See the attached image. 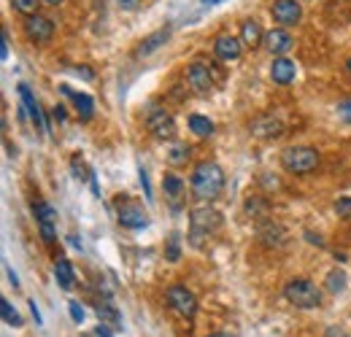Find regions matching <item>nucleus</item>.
Returning <instances> with one entry per match:
<instances>
[{
    "label": "nucleus",
    "mask_w": 351,
    "mask_h": 337,
    "mask_svg": "<svg viewBox=\"0 0 351 337\" xmlns=\"http://www.w3.org/2000/svg\"><path fill=\"white\" fill-rule=\"evenodd\" d=\"M224 189V173L217 162H200L192 173V195L197 200H217Z\"/></svg>",
    "instance_id": "1"
},
{
    "label": "nucleus",
    "mask_w": 351,
    "mask_h": 337,
    "mask_svg": "<svg viewBox=\"0 0 351 337\" xmlns=\"http://www.w3.org/2000/svg\"><path fill=\"white\" fill-rule=\"evenodd\" d=\"M219 224H221L219 211H214L211 205L195 208L192 216H189V243H192L195 249H203V243L219 229Z\"/></svg>",
    "instance_id": "2"
},
{
    "label": "nucleus",
    "mask_w": 351,
    "mask_h": 337,
    "mask_svg": "<svg viewBox=\"0 0 351 337\" xmlns=\"http://www.w3.org/2000/svg\"><path fill=\"white\" fill-rule=\"evenodd\" d=\"M281 165L284 170L295 173V175H306L311 170H316L319 165V151L311 146H292L281 151Z\"/></svg>",
    "instance_id": "3"
},
{
    "label": "nucleus",
    "mask_w": 351,
    "mask_h": 337,
    "mask_svg": "<svg viewBox=\"0 0 351 337\" xmlns=\"http://www.w3.org/2000/svg\"><path fill=\"white\" fill-rule=\"evenodd\" d=\"M284 297H287V302H292L295 308H303V310H311V308L322 305V292L311 281H306V278H292L284 286Z\"/></svg>",
    "instance_id": "4"
},
{
    "label": "nucleus",
    "mask_w": 351,
    "mask_h": 337,
    "mask_svg": "<svg viewBox=\"0 0 351 337\" xmlns=\"http://www.w3.org/2000/svg\"><path fill=\"white\" fill-rule=\"evenodd\" d=\"M143 122H146V129H149V132H152L157 140H173V138H176L173 116H171V114H168L162 105H157V103L146 105Z\"/></svg>",
    "instance_id": "5"
},
{
    "label": "nucleus",
    "mask_w": 351,
    "mask_h": 337,
    "mask_svg": "<svg viewBox=\"0 0 351 337\" xmlns=\"http://www.w3.org/2000/svg\"><path fill=\"white\" fill-rule=\"evenodd\" d=\"M165 302H168V308L178 313L181 319H186V321H192L195 319V313H197V299L195 295L186 289V286H171L168 292H165Z\"/></svg>",
    "instance_id": "6"
},
{
    "label": "nucleus",
    "mask_w": 351,
    "mask_h": 337,
    "mask_svg": "<svg viewBox=\"0 0 351 337\" xmlns=\"http://www.w3.org/2000/svg\"><path fill=\"white\" fill-rule=\"evenodd\" d=\"M117 216H119V224L128 227V229H143V227L149 224V219H146L143 208H141L138 203L128 200V197L117 200Z\"/></svg>",
    "instance_id": "7"
},
{
    "label": "nucleus",
    "mask_w": 351,
    "mask_h": 337,
    "mask_svg": "<svg viewBox=\"0 0 351 337\" xmlns=\"http://www.w3.org/2000/svg\"><path fill=\"white\" fill-rule=\"evenodd\" d=\"M25 36L33 43H49L51 36H54V22L49 16H41V14H30L25 19Z\"/></svg>",
    "instance_id": "8"
},
{
    "label": "nucleus",
    "mask_w": 351,
    "mask_h": 337,
    "mask_svg": "<svg viewBox=\"0 0 351 337\" xmlns=\"http://www.w3.org/2000/svg\"><path fill=\"white\" fill-rule=\"evenodd\" d=\"M270 14L281 27H292L303 19V5H300V0H276Z\"/></svg>",
    "instance_id": "9"
},
{
    "label": "nucleus",
    "mask_w": 351,
    "mask_h": 337,
    "mask_svg": "<svg viewBox=\"0 0 351 337\" xmlns=\"http://www.w3.org/2000/svg\"><path fill=\"white\" fill-rule=\"evenodd\" d=\"M33 213H36V221H38V227H41L44 243H54V238H57V211H54L49 203L38 200V203L33 205Z\"/></svg>",
    "instance_id": "10"
},
{
    "label": "nucleus",
    "mask_w": 351,
    "mask_h": 337,
    "mask_svg": "<svg viewBox=\"0 0 351 337\" xmlns=\"http://www.w3.org/2000/svg\"><path fill=\"white\" fill-rule=\"evenodd\" d=\"M186 84H189V89H192L195 95H211V89H214L211 68L203 65V62L189 65V71H186Z\"/></svg>",
    "instance_id": "11"
},
{
    "label": "nucleus",
    "mask_w": 351,
    "mask_h": 337,
    "mask_svg": "<svg viewBox=\"0 0 351 337\" xmlns=\"http://www.w3.org/2000/svg\"><path fill=\"white\" fill-rule=\"evenodd\" d=\"M249 129H252V135L260 138V140H273V138H281V135H284L281 119H276L273 114H260V116H254Z\"/></svg>",
    "instance_id": "12"
},
{
    "label": "nucleus",
    "mask_w": 351,
    "mask_h": 337,
    "mask_svg": "<svg viewBox=\"0 0 351 337\" xmlns=\"http://www.w3.org/2000/svg\"><path fill=\"white\" fill-rule=\"evenodd\" d=\"M257 238L263 240L265 246H270V249H281L287 243V229L278 221L265 219V221H260V227H257Z\"/></svg>",
    "instance_id": "13"
},
{
    "label": "nucleus",
    "mask_w": 351,
    "mask_h": 337,
    "mask_svg": "<svg viewBox=\"0 0 351 337\" xmlns=\"http://www.w3.org/2000/svg\"><path fill=\"white\" fill-rule=\"evenodd\" d=\"M295 76H298V65L292 62V60H287V57H278V60H273V68H270V79L276 82V84L287 86L295 82Z\"/></svg>",
    "instance_id": "14"
},
{
    "label": "nucleus",
    "mask_w": 351,
    "mask_h": 337,
    "mask_svg": "<svg viewBox=\"0 0 351 337\" xmlns=\"http://www.w3.org/2000/svg\"><path fill=\"white\" fill-rule=\"evenodd\" d=\"M19 97H22V103H25V108H27V114H30L33 125L38 127L41 132H46V129H49V125H46L44 114H41V105H38V100L33 97L30 86H27V84H19Z\"/></svg>",
    "instance_id": "15"
},
{
    "label": "nucleus",
    "mask_w": 351,
    "mask_h": 337,
    "mask_svg": "<svg viewBox=\"0 0 351 337\" xmlns=\"http://www.w3.org/2000/svg\"><path fill=\"white\" fill-rule=\"evenodd\" d=\"M292 43H295L292 41V36H289L284 27H276V30H270V33L265 36V46H267V51H270V54H278V57H281V54H287V51L292 49Z\"/></svg>",
    "instance_id": "16"
},
{
    "label": "nucleus",
    "mask_w": 351,
    "mask_h": 337,
    "mask_svg": "<svg viewBox=\"0 0 351 337\" xmlns=\"http://www.w3.org/2000/svg\"><path fill=\"white\" fill-rule=\"evenodd\" d=\"M243 41H238V38H232V36H219L217 43H214V51H217V57L224 60V62H232V60H238L241 57V51H243Z\"/></svg>",
    "instance_id": "17"
},
{
    "label": "nucleus",
    "mask_w": 351,
    "mask_h": 337,
    "mask_svg": "<svg viewBox=\"0 0 351 337\" xmlns=\"http://www.w3.org/2000/svg\"><path fill=\"white\" fill-rule=\"evenodd\" d=\"M162 189H165V197H168V203L173 205V208H181V203H184V195H186V186H184V181L173 175V173H168L165 178H162Z\"/></svg>",
    "instance_id": "18"
},
{
    "label": "nucleus",
    "mask_w": 351,
    "mask_h": 337,
    "mask_svg": "<svg viewBox=\"0 0 351 337\" xmlns=\"http://www.w3.org/2000/svg\"><path fill=\"white\" fill-rule=\"evenodd\" d=\"M62 92L73 97V105H76L79 119H82V122H89V119H92V114H95V103H92V97L84 95V92H71L68 86H62Z\"/></svg>",
    "instance_id": "19"
},
{
    "label": "nucleus",
    "mask_w": 351,
    "mask_h": 337,
    "mask_svg": "<svg viewBox=\"0 0 351 337\" xmlns=\"http://www.w3.org/2000/svg\"><path fill=\"white\" fill-rule=\"evenodd\" d=\"M241 41L246 43V46H257V43L265 41L263 27H260L257 19H246V22L241 25Z\"/></svg>",
    "instance_id": "20"
},
{
    "label": "nucleus",
    "mask_w": 351,
    "mask_h": 337,
    "mask_svg": "<svg viewBox=\"0 0 351 337\" xmlns=\"http://www.w3.org/2000/svg\"><path fill=\"white\" fill-rule=\"evenodd\" d=\"M54 278H57V284H60L62 289H71L73 281H76L73 264H71L68 259H57V264H54Z\"/></svg>",
    "instance_id": "21"
},
{
    "label": "nucleus",
    "mask_w": 351,
    "mask_h": 337,
    "mask_svg": "<svg viewBox=\"0 0 351 337\" xmlns=\"http://www.w3.org/2000/svg\"><path fill=\"white\" fill-rule=\"evenodd\" d=\"M168 36H171L168 30H157L154 36H149V38H143V43L138 46V51H135V54H138V57H146V54H152L154 49H160L162 43L168 41Z\"/></svg>",
    "instance_id": "22"
},
{
    "label": "nucleus",
    "mask_w": 351,
    "mask_h": 337,
    "mask_svg": "<svg viewBox=\"0 0 351 337\" xmlns=\"http://www.w3.org/2000/svg\"><path fill=\"white\" fill-rule=\"evenodd\" d=\"M97 316H100V324H117L119 327V310L111 305V299H103V302H97Z\"/></svg>",
    "instance_id": "23"
},
{
    "label": "nucleus",
    "mask_w": 351,
    "mask_h": 337,
    "mask_svg": "<svg viewBox=\"0 0 351 337\" xmlns=\"http://www.w3.org/2000/svg\"><path fill=\"white\" fill-rule=\"evenodd\" d=\"M189 129H192L197 138H208V135L214 132V122L206 119V116H200V114H192V116H189Z\"/></svg>",
    "instance_id": "24"
},
{
    "label": "nucleus",
    "mask_w": 351,
    "mask_h": 337,
    "mask_svg": "<svg viewBox=\"0 0 351 337\" xmlns=\"http://www.w3.org/2000/svg\"><path fill=\"white\" fill-rule=\"evenodd\" d=\"M189 154H192V149H189V146L176 143L173 149L168 151V162H171V165H184V162L189 160Z\"/></svg>",
    "instance_id": "25"
},
{
    "label": "nucleus",
    "mask_w": 351,
    "mask_h": 337,
    "mask_svg": "<svg viewBox=\"0 0 351 337\" xmlns=\"http://www.w3.org/2000/svg\"><path fill=\"white\" fill-rule=\"evenodd\" d=\"M0 313H3V321H5L8 327H22V319H19V313L11 308L8 299H0Z\"/></svg>",
    "instance_id": "26"
},
{
    "label": "nucleus",
    "mask_w": 351,
    "mask_h": 337,
    "mask_svg": "<svg viewBox=\"0 0 351 337\" xmlns=\"http://www.w3.org/2000/svg\"><path fill=\"white\" fill-rule=\"evenodd\" d=\"M327 289H330L332 295L343 292V289H346V275H343L341 270H332V273L327 275Z\"/></svg>",
    "instance_id": "27"
},
{
    "label": "nucleus",
    "mask_w": 351,
    "mask_h": 337,
    "mask_svg": "<svg viewBox=\"0 0 351 337\" xmlns=\"http://www.w3.org/2000/svg\"><path fill=\"white\" fill-rule=\"evenodd\" d=\"M11 5H14L19 14L30 16V14H38V5H41V0H11Z\"/></svg>",
    "instance_id": "28"
},
{
    "label": "nucleus",
    "mask_w": 351,
    "mask_h": 337,
    "mask_svg": "<svg viewBox=\"0 0 351 337\" xmlns=\"http://www.w3.org/2000/svg\"><path fill=\"white\" fill-rule=\"evenodd\" d=\"M246 213H252V216H267V203L260 200V197H252L249 203H246Z\"/></svg>",
    "instance_id": "29"
},
{
    "label": "nucleus",
    "mask_w": 351,
    "mask_h": 337,
    "mask_svg": "<svg viewBox=\"0 0 351 337\" xmlns=\"http://www.w3.org/2000/svg\"><path fill=\"white\" fill-rule=\"evenodd\" d=\"M165 256H168V262H178V259H181V246H178V235H171V238H168V249H165Z\"/></svg>",
    "instance_id": "30"
},
{
    "label": "nucleus",
    "mask_w": 351,
    "mask_h": 337,
    "mask_svg": "<svg viewBox=\"0 0 351 337\" xmlns=\"http://www.w3.org/2000/svg\"><path fill=\"white\" fill-rule=\"evenodd\" d=\"M335 213L341 219H351V197H338L335 200Z\"/></svg>",
    "instance_id": "31"
},
{
    "label": "nucleus",
    "mask_w": 351,
    "mask_h": 337,
    "mask_svg": "<svg viewBox=\"0 0 351 337\" xmlns=\"http://www.w3.org/2000/svg\"><path fill=\"white\" fill-rule=\"evenodd\" d=\"M68 310H71V319H73L76 324H82V321H84V308H82L76 299H73V302H68Z\"/></svg>",
    "instance_id": "32"
},
{
    "label": "nucleus",
    "mask_w": 351,
    "mask_h": 337,
    "mask_svg": "<svg viewBox=\"0 0 351 337\" xmlns=\"http://www.w3.org/2000/svg\"><path fill=\"white\" fill-rule=\"evenodd\" d=\"M338 114H341V119H343V122H349L351 125V100H343V103L338 105Z\"/></svg>",
    "instance_id": "33"
},
{
    "label": "nucleus",
    "mask_w": 351,
    "mask_h": 337,
    "mask_svg": "<svg viewBox=\"0 0 351 337\" xmlns=\"http://www.w3.org/2000/svg\"><path fill=\"white\" fill-rule=\"evenodd\" d=\"M0 41H3V46H0V57L8 60V33H5V30L0 33Z\"/></svg>",
    "instance_id": "34"
},
{
    "label": "nucleus",
    "mask_w": 351,
    "mask_h": 337,
    "mask_svg": "<svg viewBox=\"0 0 351 337\" xmlns=\"http://www.w3.org/2000/svg\"><path fill=\"white\" fill-rule=\"evenodd\" d=\"M117 5H119V8H125V11H132V8H138V5H141V0H117Z\"/></svg>",
    "instance_id": "35"
},
{
    "label": "nucleus",
    "mask_w": 351,
    "mask_h": 337,
    "mask_svg": "<svg viewBox=\"0 0 351 337\" xmlns=\"http://www.w3.org/2000/svg\"><path fill=\"white\" fill-rule=\"evenodd\" d=\"M141 184H143V195L152 200V189H149V178H146V170H141Z\"/></svg>",
    "instance_id": "36"
},
{
    "label": "nucleus",
    "mask_w": 351,
    "mask_h": 337,
    "mask_svg": "<svg viewBox=\"0 0 351 337\" xmlns=\"http://www.w3.org/2000/svg\"><path fill=\"white\" fill-rule=\"evenodd\" d=\"M324 337H349V335H346L341 327H330V329L324 332Z\"/></svg>",
    "instance_id": "37"
},
{
    "label": "nucleus",
    "mask_w": 351,
    "mask_h": 337,
    "mask_svg": "<svg viewBox=\"0 0 351 337\" xmlns=\"http://www.w3.org/2000/svg\"><path fill=\"white\" fill-rule=\"evenodd\" d=\"M54 119H57V122H65V111H62V105L54 108Z\"/></svg>",
    "instance_id": "38"
},
{
    "label": "nucleus",
    "mask_w": 351,
    "mask_h": 337,
    "mask_svg": "<svg viewBox=\"0 0 351 337\" xmlns=\"http://www.w3.org/2000/svg\"><path fill=\"white\" fill-rule=\"evenodd\" d=\"M76 73H79V76H84V79H92V76H95V73H92V71H89V68H76Z\"/></svg>",
    "instance_id": "39"
},
{
    "label": "nucleus",
    "mask_w": 351,
    "mask_h": 337,
    "mask_svg": "<svg viewBox=\"0 0 351 337\" xmlns=\"http://www.w3.org/2000/svg\"><path fill=\"white\" fill-rule=\"evenodd\" d=\"M8 278H11V286H19V281H16V273L8 267Z\"/></svg>",
    "instance_id": "40"
},
{
    "label": "nucleus",
    "mask_w": 351,
    "mask_h": 337,
    "mask_svg": "<svg viewBox=\"0 0 351 337\" xmlns=\"http://www.w3.org/2000/svg\"><path fill=\"white\" fill-rule=\"evenodd\" d=\"M97 337H111V332H108V329L100 324V327H97Z\"/></svg>",
    "instance_id": "41"
},
{
    "label": "nucleus",
    "mask_w": 351,
    "mask_h": 337,
    "mask_svg": "<svg viewBox=\"0 0 351 337\" xmlns=\"http://www.w3.org/2000/svg\"><path fill=\"white\" fill-rule=\"evenodd\" d=\"M41 3H46V5H60L62 0H41Z\"/></svg>",
    "instance_id": "42"
},
{
    "label": "nucleus",
    "mask_w": 351,
    "mask_h": 337,
    "mask_svg": "<svg viewBox=\"0 0 351 337\" xmlns=\"http://www.w3.org/2000/svg\"><path fill=\"white\" fill-rule=\"evenodd\" d=\"M208 337H230V335H221V332H217V335H208Z\"/></svg>",
    "instance_id": "43"
},
{
    "label": "nucleus",
    "mask_w": 351,
    "mask_h": 337,
    "mask_svg": "<svg viewBox=\"0 0 351 337\" xmlns=\"http://www.w3.org/2000/svg\"><path fill=\"white\" fill-rule=\"evenodd\" d=\"M346 68H349V76H351V57H349V62H346Z\"/></svg>",
    "instance_id": "44"
},
{
    "label": "nucleus",
    "mask_w": 351,
    "mask_h": 337,
    "mask_svg": "<svg viewBox=\"0 0 351 337\" xmlns=\"http://www.w3.org/2000/svg\"><path fill=\"white\" fill-rule=\"evenodd\" d=\"M203 3H219V0H203Z\"/></svg>",
    "instance_id": "45"
}]
</instances>
